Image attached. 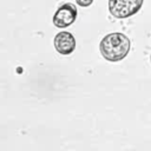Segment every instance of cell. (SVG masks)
<instances>
[{"label":"cell","instance_id":"obj_1","mask_svg":"<svg viewBox=\"0 0 151 151\" xmlns=\"http://www.w3.org/2000/svg\"><path fill=\"white\" fill-rule=\"evenodd\" d=\"M131 50V41L124 33L113 32L106 34L100 44L99 51L105 60L116 63L123 60Z\"/></svg>","mask_w":151,"mask_h":151},{"label":"cell","instance_id":"obj_2","mask_svg":"<svg viewBox=\"0 0 151 151\" xmlns=\"http://www.w3.org/2000/svg\"><path fill=\"white\" fill-rule=\"evenodd\" d=\"M143 2L144 0H109V12L116 19H126L138 13Z\"/></svg>","mask_w":151,"mask_h":151},{"label":"cell","instance_id":"obj_3","mask_svg":"<svg viewBox=\"0 0 151 151\" xmlns=\"http://www.w3.org/2000/svg\"><path fill=\"white\" fill-rule=\"evenodd\" d=\"M78 17V11L76 5L66 2L61 5L53 15V25L58 28H66L71 26Z\"/></svg>","mask_w":151,"mask_h":151},{"label":"cell","instance_id":"obj_4","mask_svg":"<svg viewBox=\"0 0 151 151\" xmlns=\"http://www.w3.org/2000/svg\"><path fill=\"white\" fill-rule=\"evenodd\" d=\"M54 47L63 55L71 54L76 50V38L67 31H61L54 37Z\"/></svg>","mask_w":151,"mask_h":151},{"label":"cell","instance_id":"obj_5","mask_svg":"<svg viewBox=\"0 0 151 151\" xmlns=\"http://www.w3.org/2000/svg\"><path fill=\"white\" fill-rule=\"evenodd\" d=\"M77 5H79L80 7H88L90 5H92L93 0H76Z\"/></svg>","mask_w":151,"mask_h":151},{"label":"cell","instance_id":"obj_6","mask_svg":"<svg viewBox=\"0 0 151 151\" xmlns=\"http://www.w3.org/2000/svg\"><path fill=\"white\" fill-rule=\"evenodd\" d=\"M150 61H151V55H150Z\"/></svg>","mask_w":151,"mask_h":151}]
</instances>
